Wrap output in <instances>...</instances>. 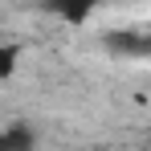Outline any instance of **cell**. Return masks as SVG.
Segmentation results:
<instances>
[{"instance_id": "obj_1", "label": "cell", "mask_w": 151, "mask_h": 151, "mask_svg": "<svg viewBox=\"0 0 151 151\" xmlns=\"http://www.w3.org/2000/svg\"><path fill=\"white\" fill-rule=\"evenodd\" d=\"M98 4H102V0H49V12H57V17L70 21V25H82Z\"/></svg>"}, {"instance_id": "obj_2", "label": "cell", "mask_w": 151, "mask_h": 151, "mask_svg": "<svg viewBox=\"0 0 151 151\" xmlns=\"http://www.w3.org/2000/svg\"><path fill=\"white\" fill-rule=\"evenodd\" d=\"M106 45L119 53H131V57H143L147 53V37L143 33H106Z\"/></svg>"}, {"instance_id": "obj_3", "label": "cell", "mask_w": 151, "mask_h": 151, "mask_svg": "<svg viewBox=\"0 0 151 151\" xmlns=\"http://www.w3.org/2000/svg\"><path fill=\"white\" fill-rule=\"evenodd\" d=\"M0 151H33V131H29V127L0 131Z\"/></svg>"}, {"instance_id": "obj_4", "label": "cell", "mask_w": 151, "mask_h": 151, "mask_svg": "<svg viewBox=\"0 0 151 151\" xmlns=\"http://www.w3.org/2000/svg\"><path fill=\"white\" fill-rule=\"evenodd\" d=\"M17 65H21V45L0 41V82H8V78L17 74Z\"/></svg>"}]
</instances>
